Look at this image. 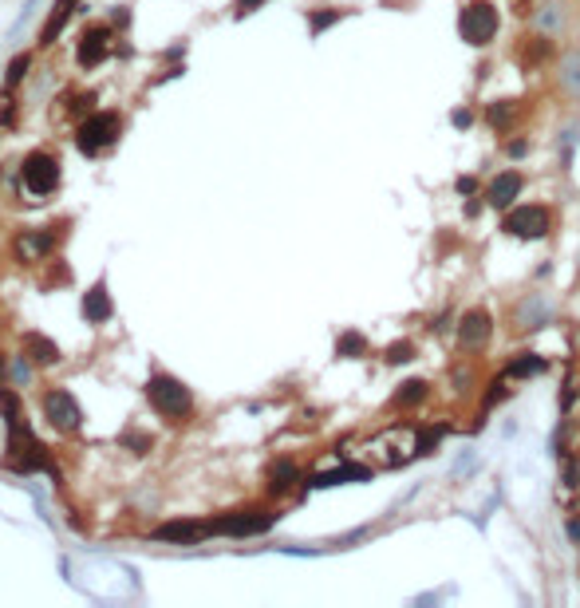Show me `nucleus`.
<instances>
[{
	"mask_svg": "<svg viewBox=\"0 0 580 608\" xmlns=\"http://www.w3.org/2000/svg\"><path fill=\"white\" fill-rule=\"evenodd\" d=\"M146 399H151V407L159 411L162 419H186L193 411L190 387L182 380H174V375H166V372H154L151 380H146Z\"/></svg>",
	"mask_w": 580,
	"mask_h": 608,
	"instance_id": "f257e3e1",
	"label": "nucleus"
},
{
	"mask_svg": "<svg viewBox=\"0 0 580 608\" xmlns=\"http://www.w3.org/2000/svg\"><path fill=\"white\" fill-rule=\"evenodd\" d=\"M20 186L32 193V198H44V193H52L55 186H60V159L55 154H28L24 166H20Z\"/></svg>",
	"mask_w": 580,
	"mask_h": 608,
	"instance_id": "f03ea898",
	"label": "nucleus"
},
{
	"mask_svg": "<svg viewBox=\"0 0 580 608\" xmlns=\"http://www.w3.org/2000/svg\"><path fill=\"white\" fill-rule=\"evenodd\" d=\"M458 32H462L466 44H490L497 36V8L486 4V0H474V4L462 8V16H458Z\"/></svg>",
	"mask_w": 580,
	"mask_h": 608,
	"instance_id": "7ed1b4c3",
	"label": "nucleus"
},
{
	"mask_svg": "<svg viewBox=\"0 0 580 608\" xmlns=\"http://www.w3.org/2000/svg\"><path fill=\"white\" fill-rule=\"evenodd\" d=\"M118 135H123V119L103 111V115H91L87 123L79 127V151L83 154H99L107 151L110 143H118Z\"/></svg>",
	"mask_w": 580,
	"mask_h": 608,
	"instance_id": "20e7f679",
	"label": "nucleus"
},
{
	"mask_svg": "<svg viewBox=\"0 0 580 608\" xmlns=\"http://www.w3.org/2000/svg\"><path fill=\"white\" fill-rule=\"evenodd\" d=\"M276 514H225V518L209 522V533H221V538H253V533L273 530Z\"/></svg>",
	"mask_w": 580,
	"mask_h": 608,
	"instance_id": "39448f33",
	"label": "nucleus"
},
{
	"mask_svg": "<svg viewBox=\"0 0 580 608\" xmlns=\"http://www.w3.org/2000/svg\"><path fill=\"white\" fill-rule=\"evenodd\" d=\"M505 234L513 237H545L549 234V210L545 206H518L505 214Z\"/></svg>",
	"mask_w": 580,
	"mask_h": 608,
	"instance_id": "423d86ee",
	"label": "nucleus"
},
{
	"mask_svg": "<svg viewBox=\"0 0 580 608\" xmlns=\"http://www.w3.org/2000/svg\"><path fill=\"white\" fill-rule=\"evenodd\" d=\"M44 415H48V423L55 431H76L79 423H83V411H79V403L71 399V391H48L44 395Z\"/></svg>",
	"mask_w": 580,
	"mask_h": 608,
	"instance_id": "0eeeda50",
	"label": "nucleus"
},
{
	"mask_svg": "<svg viewBox=\"0 0 580 608\" xmlns=\"http://www.w3.org/2000/svg\"><path fill=\"white\" fill-rule=\"evenodd\" d=\"M490 332H494L490 312L474 308V312H466V316H462V325H458V344H462L466 352H478V348H482L486 340H490Z\"/></svg>",
	"mask_w": 580,
	"mask_h": 608,
	"instance_id": "6e6552de",
	"label": "nucleus"
},
{
	"mask_svg": "<svg viewBox=\"0 0 580 608\" xmlns=\"http://www.w3.org/2000/svg\"><path fill=\"white\" fill-rule=\"evenodd\" d=\"M159 541H174V546H198L201 538H209V522H166L154 530Z\"/></svg>",
	"mask_w": 580,
	"mask_h": 608,
	"instance_id": "1a4fd4ad",
	"label": "nucleus"
},
{
	"mask_svg": "<svg viewBox=\"0 0 580 608\" xmlns=\"http://www.w3.org/2000/svg\"><path fill=\"white\" fill-rule=\"evenodd\" d=\"M110 312H115V304H110L107 281L99 276V281L91 284V292H83V320H87V325H107Z\"/></svg>",
	"mask_w": 580,
	"mask_h": 608,
	"instance_id": "9d476101",
	"label": "nucleus"
},
{
	"mask_svg": "<svg viewBox=\"0 0 580 608\" xmlns=\"http://www.w3.org/2000/svg\"><path fill=\"white\" fill-rule=\"evenodd\" d=\"M107 40H110L107 28H87V32H83V40H79L76 60L83 63V68H99V63L107 60V52H110Z\"/></svg>",
	"mask_w": 580,
	"mask_h": 608,
	"instance_id": "9b49d317",
	"label": "nucleus"
},
{
	"mask_svg": "<svg viewBox=\"0 0 580 608\" xmlns=\"http://www.w3.org/2000/svg\"><path fill=\"white\" fill-rule=\"evenodd\" d=\"M76 4L79 0H55V8H52V16L44 21V32H40V44L44 48H52L55 44V36L68 28V21H71V12H76Z\"/></svg>",
	"mask_w": 580,
	"mask_h": 608,
	"instance_id": "f8f14e48",
	"label": "nucleus"
},
{
	"mask_svg": "<svg viewBox=\"0 0 580 608\" xmlns=\"http://www.w3.org/2000/svg\"><path fill=\"white\" fill-rule=\"evenodd\" d=\"M367 478H372V470H367V466H339V470H324V474H316L308 486H316V490H328V486L367 482Z\"/></svg>",
	"mask_w": 580,
	"mask_h": 608,
	"instance_id": "ddd939ff",
	"label": "nucleus"
},
{
	"mask_svg": "<svg viewBox=\"0 0 580 608\" xmlns=\"http://www.w3.org/2000/svg\"><path fill=\"white\" fill-rule=\"evenodd\" d=\"M24 352L36 359L40 367H52V364H60V348H55V340H48V336H40V332H28L24 336Z\"/></svg>",
	"mask_w": 580,
	"mask_h": 608,
	"instance_id": "4468645a",
	"label": "nucleus"
},
{
	"mask_svg": "<svg viewBox=\"0 0 580 608\" xmlns=\"http://www.w3.org/2000/svg\"><path fill=\"white\" fill-rule=\"evenodd\" d=\"M518 190H521V174H513V170L497 174V178L490 182V206L505 210V206H510L513 198H518Z\"/></svg>",
	"mask_w": 580,
	"mask_h": 608,
	"instance_id": "2eb2a0df",
	"label": "nucleus"
},
{
	"mask_svg": "<svg viewBox=\"0 0 580 608\" xmlns=\"http://www.w3.org/2000/svg\"><path fill=\"white\" fill-rule=\"evenodd\" d=\"M545 316H549L545 297H529V300L518 304V325H521L525 332H529V328H541V325H545Z\"/></svg>",
	"mask_w": 580,
	"mask_h": 608,
	"instance_id": "dca6fc26",
	"label": "nucleus"
},
{
	"mask_svg": "<svg viewBox=\"0 0 580 608\" xmlns=\"http://www.w3.org/2000/svg\"><path fill=\"white\" fill-rule=\"evenodd\" d=\"M297 478H300V470L292 466L289 458H281V463L273 466V482H269V490H273V494H284L292 482H297Z\"/></svg>",
	"mask_w": 580,
	"mask_h": 608,
	"instance_id": "f3484780",
	"label": "nucleus"
},
{
	"mask_svg": "<svg viewBox=\"0 0 580 608\" xmlns=\"http://www.w3.org/2000/svg\"><path fill=\"white\" fill-rule=\"evenodd\" d=\"M427 399V383L422 380H407L395 391V407H414V403H422Z\"/></svg>",
	"mask_w": 580,
	"mask_h": 608,
	"instance_id": "a211bd4d",
	"label": "nucleus"
},
{
	"mask_svg": "<svg viewBox=\"0 0 580 608\" xmlns=\"http://www.w3.org/2000/svg\"><path fill=\"white\" fill-rule=\"evenodd\" d=\"M537 372H545V356H525V359H518V364H510V372L505 375L525 380V375H537Z\"/></svg>",
	"mask_w": 580,
	"mask_h": 608,
	"instance_id": "6ab92c4d",
	"label": "nucleus"
},
{
	"mask_svg": "<svg viewBox=\"0 0 580 608\" xmlns=\"http://www.w3.org/2000/svg\"><path fill=\"white\" fill-rule=\"evenodd\" d=\"M367 348V340L359 336V332H344V336L336 340V356H344V359H352V356H359Z\"/></svg>",
	"mask_w": 580,
	"mask_h": 608,
	"instance_id": "aec40b11",
	"label": "nucleus"
},
{
	"mask_svg": "<svg viewBox=\"0 0 580 608\" xmlns=\"http://www.w3.org/2000/svg\"><path fill=\"white\" fill-rule=\"evenodd\" d=\"M560 79H565L568 91L580 95V55H565V60H560Z\"/></svg>",
	"mask_w": 580,
	"mask_h": 608,
	"instance_id": "412c9836",
	"label": "nucleus"
},
{
	"mask_svg": "<svg viewBox=\"0 0 580 608\" xmlns=\"http://www.w3.org/2000/svg\"><path fill=\"white\" fill-rule=\"evenodd\" d=\"M510 119H513V103H494L490 111H486V123L497 127V131H505V127H510Z\"/></svg>",
	"mask_w": 580,
	"mask_h": 608,
	"instance_id": "4be33fe9",
	"label": "nucleus"
},
{
	"mask_svg": "<svg viewBox=\"0 0 580 608\" xmlns=\"http://www.w3.org/2000/svg\"><path fill=\"white\" fill-rule=\"evenodd\" d=\"M16 245H20V253H32V257H36V253H48L52 237H48V234H36V237L28 234V237H20V242H16Z\"/></svg>",
	"mask_w": 580,
	"mask_h": 608,
	"instance_id": "5701e85b",
	"label": "nucleus"
},
{
	"mask_svg": "<svg viewBox=\"0 0 580 608\" xmlns=\"http://www.w3.org/2000/svg\"><path fill=\"white\" fill-rule=\"evenodd\" d=\"M28 63H32V60H28V52H24V55H16V60H12V63H8V76H4V87H8V91H12V87H16V83H20V79H24Z\"/></svg>",
	"mask_w": 580,
	"mask_h": 608,
	"instance_id": "b1692460",
	"label": "nucleus"
},
{
	"mask_svg": "<svg viewBox=\"0 0 580 608\" xmlns=\"http://www.w3.org/2000/svg\"><path fill=\"white\" fill-rule=\"evenodd\" d=\"M411 352H414V348L407 344V340H403V344H391V348H387V359H391V364H407Z\"/></svg>",
	"mask_w": 580,
	"mask_h": 608,
	"instance_id": "393cba45",
	"label": "nucleus"
},
{
	"mask_svg": "<svg viewBox=\"0 0 580 608\" xmlns=\"http://www.w3.org/2000/svg\"><path fill=\"white\" fill-rule=\"evenodd\" d=\"M123 442L135 450V455H146V450H151V439L146 435H123Z\"/></svg>",
	"mask_w": 580,
	"mask_h": 608,
	"instance_id": "a878e982",
	"label": "nucleus"
},
{
	"mask_svg": "<svg viewBox=\"0 0 580 608\" xmlns=\"http://www.w3.org/2000/svg\"><path fill=\"white\" fill-rule=\"evenodd\" d=\"M537 24H541V28H552V24H557V4H541Z\"/></svg>",
	"mask_w": 580,
	"mask_h": 608,
	"instance_id": "bb28decb",
	"label": "nucleus"
},
{
	"mask_svg": "<svg viewBox=\"0 0 580 608\" xmlns=\"http://www.w3.org/2000/svg\"><path fill=\"white\" fill-rule=\"evenodd\" d=\"M331 21H336V12H316V16H312V32H320V28H328Z\"/></svg>",
	"mask_w": 580,
	"mask_h": 608,
	"instance_id": "cd10ccee",
	"label": "nucleus"
},
{
	"mask_svg": "<svg viewBox=\"0 0 580 608\" xmlns=\"http://www.w3.org/2000/svg\"><path fill=\"white\" fill-rule=\"evenodd\" d=\"M261 4V0H237V16H245V12H253V8Z\"/></svg>",
	"mask_w": 580,
	"mask_h": 608,
	"instance_id": "c85d7f7f",
	"label": "nucleus"
},
{
	"mask_svg": "<svg viewBox=\"0 0 580 608\" xmlns=\"http://www.w3.org/2000/svg\"><path fill=\"white\" fill-rule=\"evenodd\" d=\"M576 478H580V470H576L573 463H565V482H568V486H576Z\"/></svg>",
	"mask_w": 580,
	"mask_h": 608,
	"instance_id": "c756f323",
	"label": "nucleus"
},
{
	"mask_svg": "<svg viewBox=\"0 0 580 608\" xmlns=\"http://www.w3.org/2000/svg\"><path fill=\"white\" fill-rule=\"evenodd\" d=\"M474 186H478L474 178H462V182H458V190H462V193H474Z\"/></svg>",
	"mask_w": 580,
	"mask_h": 608,
	"instance_id": "7c9ffc66",
	"label": "nucleus"
},
{
	"mask_svg": "<svg viewBox=\"0 0 580 608\" xmlns=\"http://www.w3.org/2000/svg\"><path fill=\"white\" fill-rule=\"evenodd\" d=\"M568 538L580 541V522H568Z\"/></svg>",
	"mask_w": 580,
	"mask_h": 608,
	"instance_id": "2f4dec72",
	"label": "nucleus"
}]
</instances>
